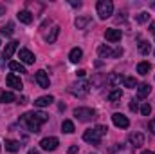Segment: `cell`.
Segmentation results:
<instances>
[{
  "mask_svg": "<svg viewBox=\"0 0 155 154\" xmlns=\"http://www.w3.org/2000/svg\"><path fill=\"white\" fill-rule=\"evenodd\" d=\"M49 120V116L45 114V113H41V111H33V113H25V114L22 116V123L31 131V132H40V125L41 123H45Z\"/></svg>",
  "mask_w": 155,
  "mask_h": 154,
  "instance_id": "1",
  "label": "cell"
},
{
  "mask_svg": "<svg viewBox=\"0 0 155 154\" xmlns=\"http://www.w3.org/2000/svg\"><path fill=\"white\" fill-rule=\"evenodd\" d=\"M107 127L105 125H97V127H94V129H88V131H85V134H83V140L85 142H88V143H94V145H97L99 142H101V138L107 134Z\"/></svg>",
  "mask_w": 155,
  "mask_h": 154,
  "instance_id": "2",
  "label": "cell"
},
{
  "mask_svg": "<svg viewBox=\"0 0 155 154\" xmlns=\"http://www.w3.org/2000/svg\"><path fill=\"white\" fill-rule=\"evenodd\" d=\"M96 9H97V15H99L101 20H107V18H110L114 15V4H112V0H99L97 5H96Z\"/></svg>",
  "mask_w": 155,
  "mask_h": 154,
  "instance_id": "3",
  "label": "cell"
},
{
  "mask_svg": "<svg viewBox=\"0 0 155 154\" xmlns=\"http://www.w3.org/2000/svg\"><path fill=\"white\" fill-rule=\"evenodd\" d=\"M74 116L78 121H92L96 118V111L90 107H78L74 109Z\"/></svg>",
  "mask_w": 155,
  "mask_h": 154,
  "instance_id": "4",
  "label": "cell"
},
{
  "mask_svg": "<svg viewBox=\"0 0 155 154\" xmlns=\"http://www.w3.org/2000/svg\"><path fill=\"white\" fill-rule=\"evenodd\" d=\"M88 91H90V83L85 80H78L76 83L71 85V93L74 96H85V94H88Z\"/></svg>",
  "mask_w": 155,
  "mask_h": 154,
  "instance_id": "5",
  "label": "cell"
},
{
  "mask_svg": "<svg viewBox=\"0 0 155 154\" xmlns=\"http://www.w3.org/2000/svg\"><path fill=\"white\" fill-rule=\"evenodd\" d=\"M97 54H99L101 58H117V56L123 54V49H121V47L112 49V47H108V45H99V47H97Z\"/></svg>",
  "mask_w": 155,
  "mask_h": 154,
  "instance_id": "6",
  "label": "cell"
},
{
  "mask_svg": "<svg viewBox=\"0 0 155 154\" xmlns=\"http://www.w3.org/2000/svg\"><path fill=\"white\" fill-rule=\"evenodd\" d=\"M58 145H60V140H58V138H54V136L43 138V140L40 142V147H41L43 151H56V149H58Z\"/></svg>",
  "mask_w": 155,
  "mask_h": 154,
  "instance_id": "7",
  "label": "cell"
},
{
  "mask_svg": "<svg viewBox=\"0 0 155 154\" xmlns=\"http://www.w3.org/2000/svg\"><path fill=\"white\" fill-rule=\"evenodd\" d=\"M105 38L108 40L110 44H116V42H121L123 33H121V29H114V27H110V29L105 31Z\"/></svg>",
  "mask_w": 155,
  "mask_h": 154,
  "instance_id": "8",
  "label": "cell"
},
{
  "mask_svg": "<svg viewBox=\"0 0 155 154\" xmlns=\"http://www.w3.org/2000/svg\"><path fill=\"white\" fill-rule=\"evenodd\" d=\"M112 121H114V125H116V127H119V129H126V127L130 125V120H128L124 114H121V113L112 114Z\"/></svg>",
  "mask_w": 155,
  "mask_h": 154,
  "instance_id": "9",
  "label": "cell"
},
{
  "mask_svg": "<svg viewBox=\"0 0 155 154\" xmlns=\"http://www.w3.org/2000/svg\"><path fill=\"white\" fill-rule=\"evenodd\" d=\"M35 80H36V83H38L41 89H47V87L51 85V82H49V76H47V73H45L43 69L36 71V75H35Z\"/></svg>",
  "mask_w": 155,
  "mask_h": 154,
  "instance_id": "10",
  "label": "cell"
},
{
  "mask_svg": "<svg viewBox=\"0 0 155 154\" xmlns=\"http://www.w3.org/2000/svg\"><path fill=\"white\" fill-rule=\"evenodd\" d=\"M5 82H7V85H9V87H13V89H16V91H22V87H24V83H22L20 76H16V75H13V73H9V75H7Z\"/></svg>",
  "mask_w": 155,
  "mask_h": 154,
  "instance_id": "11",
  "label": "cell"
},
{
  "mask_svg": "<svg viewBox=\"0 0 155 154\" xmlns=\"http://www.w3.org/2000/svg\"><path fill=\"white\" fill-rule=\"evenodd\" d=\"M18 56H20V62H24V64H35V54L29 51V49H20L18 51Z\"/></svg>",
  "mask_w": 155,
  "mask_h": 154,
  "instance_id": "12",
  "label": "cell"
},
{
  "mask_svg": "<svg viewBox=\"0 0 155 154\" xmlns=\"http://www.w3.org/2000/svg\"><path fill=\"white\" fill-rule=\"evenodd\" d=\"M130 143L137 149V147H141L143 143H144V134L143 132H132L130 134Z\"/></svg>",
  "mask_w": 155,
  "mask_h": 154,
  "instance_id": "13",
  "label": "cell"
},
{
  "mask_svg": "<svg viewBox=\"0 0 155 154\" xmlns=\"http://www.w3.org/2000/svg\"><path fill=\"white\" fill-rule=\"evenodd\" d=\"M18 20L22 22V24H31L33 22V13L31 11H27V9H22V11H18Z\"/></svg>",
  "mask_w": 155,
  "mask_h": 154,
  "instance_id": "14",
  "label": "cell"
},
{
  "mask_svg": "<svg viewBox=\"0 0 155 154\" xmlns=\"http://www.w3.org/2000/svg\"><path fill=\"white\" fill-rule=\"evenodd\" d=\"M88 24H92V16H78L76 20H74V26H76L78 29H85Z\"/></svg>",
  "mask_w": 155,
  "mask_h": 154,
  "instance_id": "15",
  "label": "cell"
},
{
  "mask_svg": "<svg viewBox=\"0 0 155 154\" xmlns=\"http://www.w3.org/2000/svg\"><path fill=\"white\" fill-rule=\"evenodd\" d=\"M54 102V98L52 96H40L35 100V107H47V105H51Z\"/></svg>",
  "mask_w": 155,
  "mask_h": 154,
  "instance_id": "16",
  "label": "cell"
},
{
  "mask_svg": "<svg viewBox=\"0 0 155 154\" xmlns=\"http://www.w3.org/2000/svg\"><path fill=\"white\" fill-rule=\"evenodd\" d=\"M20 142H16V140H5V151L7 152H18L20 151Z\"/></svg>",
  "mask_w": 155,
  "mask_h": 154,
  "instance_id": "17",
  "label": "cell"
},
{
  "mask_svg": "<svg viewBox=\"0 0 155 154\" xmlns=\"http://www.w3.org/2000/svg\"><path fill=\"white\" fill-rule=\"evenodd\" d=\"M81 56H83V51H81L79 47H74V49H71V53H69V60H71L72 64H78V62L81 60Z\"/></svg>",
  "mask_w": 155,
  "mask_h": 154,
  "instance_id": "18",
  "label": "cell"
},
{
  "mask_svg": "<svg viewBox=\"0 0 155 154\" xmlns=\"http://www.w3.org/2000/svg\"><path fill=\"white\" fill-rule=\"evenodd\" d=\"M16 49H18V42H9L5 45V49H4V58H11Z\"/></svg>",
  "mask_w": 155,
  "mask_h": 154,
  "instance_id": "19",
  "label": "cell"
},
{
  "mask_svg": "<svg viewBox=\"0 0 155 154\" xmlns=\"http://www.w3.org/2000/svg\"><path fill=\"white\" fill-rule=\"evenodd\" d=\"M137 93H139V98H146L152 93V85L150 83H141V85H137Z\"/></svg>",
  "mask_w": 155,
  "mask_h": 154,
  "instance_id": "20",
  "label": "cell"
},
{
  "mask_svg": "<svg viewBox=\"0 0 155 154\" xmlns=\"http://www.w3.org/2000/svg\"><path fill=\"white\" fill-rule=\"evenodd\" d=\"M76 129H74V123L71 121V120H63V123H61V132H65V134H72Z\"/></svg>",
  "mask_w": 155,
  "mask_h": 154,
  "instance_id": "21",
  "label": "cell"
},
{
  "mask_svg": "<svg viewBox=\"0 0 155 154\" xmlns=\"http://www.w3.org/2000/svg\"><path fill=\"white\" fill-rule=\"evenodd\" d=\"M58 35H60V27H58V26H54V27L51 29V33L45 37L47 44H54V42H56V38H58Z\"/></svg>",
  "mask_w": 155,
  "mask_h": 154,
  "instance_id": "22",
  "label": "cell"
},
{
  "mask_svg": "<svg viewBox=\"0 0 155 154\" xmlns=\"http://www.w3.org/2000/svg\"><path fill=\"white\" fill-rule=\"evenodd\" d=\"M0 102L2 103H11V102H15V94L11 91H2L0 93Z\"/></svg>",
  "mask_w": 155,
  "mask_h": 154,
  "instance_id": "23",
  "label": "cell"
},
{
  "mask_svg": "<svg viewBox=\"0 0 155 154\" xmlns=\"http://www.w3.org/2000/svg\"><path fill=\"white\" fill-rule=\"evenodd\" d=\"M150 51H152V44L146 42V40H141L139 42V53L141 54H150Z\"/></svg>",
  "mask_w": 155,
  "mask_h": 154,
  "instance_id": "24",
  "label": "cell"
},
{
  "mask_svg": "<svg viewBox=\"0 0 155 154\" xmlns=\"http://www.w3.org/2000/svg\"><path fill=\"white\" fill-rule=\"evenodd\" d=\"M9 69L15 71V73H20V75H22V73H27L25 67L22 65V62H9Z\"/></svg>",
  "mask_w": 155,
  "mask_h": 154,
  "instance_id": "25",
  "label": "cell"
},
{
  "mask_svg": "<svg viewBox=\"0 0 155 154\" xmlns=\"http://www.w3.org/2000/svg\"><path fill=\"white\" fill-rule=\"evenodd\" d=\"M121 80H123V76H119V75H116V73H112V75H108V78H107V83L112 85V87H116L117 83H121Z\"/></svg>",
  "mask_w": 155,
  "mask_h": 154,
  "instance_id": "26",
  "label": "cell"
},
{
  "mask_svg": "<svg viewBox=\"0 0 155 154\" xmlns=\"http://www.w3.org/2000/svg\"><path fill=\"white\" fill-rule=\"evenodd\" d=\"M137 73L143 75V76L148 75V73H150V64H148V62H141V64H137Z\"/></svg>",
  "mask_w": 155,
  "mask_h": 154,
  "instance_id": "27",
  "label": "cell"
},
{
  "mask_svg": "<svg viewBox=\"0 0 155 154\" xmlns=\"http://www.w3.org/2000/svg\"><path fill=\"white\" fill-rule=\"evenodd\" d=\"M121 96H123V91L116 87V89H112V91H110L108 100H110V102H117V100H121Z\"/></svg>",
  "mask_w": 155,
  "mask_h": 154,
  "instance_id": "28",
  "label": "cell"
},
{
  "mask_svg": "<svg viewBox=\"0 0 155 154\" xmlns=\"http://www.w3.org/2000/svg\"><path fill=\"white\" fill-rule=\"evenodd\" d=\"M123 83H124V87H128V89H135V87H137L135 78H132V76H123Z\"/></svg>",
  "mask_w": 155,
  "mask_h": 154,
  "instance_id": "29",
  "label": "cell"
},
{
  "mask_svg": "<svg viewBox=\"0 0 155 154\" xmlns=\"http://www.w3.org/2000/svg\"><path fill=\"white\" fill-rule=\"evenodd\" d=\"M135 20H137V24H144V22H148V20H150V13L143 11V13H139V15L135 16Z\"/></svg>",
  "mask_w": 155,
  "mask_h": 154,
  "instance_id": "30",
  "label": "cell"
},
{
  "mask_svg": "<svg viewBox=\"0 0 155 154\" xmlns=\"http://www.w3.org/2000/svg\"><path fill=\"white\" fill-rule=\"evenodd\" d=\"M139 111H141V114L148 116L150 113H152V107H150V103H146V102H143V103H141V107H139Z\"/></svg>",
  "mask_w": 155,
  "mask_h": 154,
  "instance_id": "31",
  "label": "cell"
},
{
  "mask_svg": "<svg viewBox=\"0 0 155 154\" xmlns=\"http://www.w3.org/2000/svg\"><path fill=\"white\" fill-rule=\"evenodd\" d=\"M128 107H130V111L137 113V111H139V100H135V98H134V100H130V105H128Z\"/></svg>",
  "mask_w": 155,
  "mask_h": 154,
  "instance_id": "32",
  "label": "cell"
},
{
  "mask_svg": "<svg viewBox=\"0 0 155 154\" xmlns=\"http://www.w3.org/2000/svg\"><path fill=\"white\" fill-rule=\"evenodd\" d=\"M2 33H4V35H7V37H9V35H13V24L9 22L7 26H4V27H2Z\"/></svg>",
  "mask_w": 155,
  "mask_h": 154,
  "instance_id": "33",
  "label": "cell"
},
{
  "mask_svg": "<svg viewBox=\"0 0 155 154\" xmlns=\"http://www.w3.org/2000/svg\"><path fill=\"white\" fill-rule=\"evenodd\" d=\"M148 129L152 131V134H155V118H153V120H150V123H148Z\"/></svg>",
  "mask_w": 155,
  "mask_h": 154,
  "instance_id": "34",
  "label": "cell"
},
{
  "mask_svg": "<svg viewBox=\"0 0 155 154\" xmlns=\"http://www.w3.org/2000/svg\"><path fill=\"white\" fill-rule=\"evenodd\" d=\"M79 149H78V145H72V147H69V154H76Z\"/></svg>",
  "mask_w": 155,
  "mask_h": 154,
  "instance_id": "35",
  "label": "cell"
},
{
  "mask_svg": "<svg viewBox=\"0 0 155 154\" xmlns=\"http://www.w3.org/2000/svg\"><path fill=\"white\" fill-rule=\"evenodd\" d=\"M71 5L72 7H81V2L79 0H71Z\"/></svg>",
  "mask_w": 155,
  "mask_h": 154,
  "instance_id": "36",
  "label": "cell"
},
{
  "mask_svg": "<svg viewBox=\"0 0 155 154\" xmlns=\"http://www.w3.org/2000/svg\"><path fill=\"white\" fill-rule=\"evenodd\" d=\"M76 75H78L79 78H81V76H85V75H87V71H83V69H79V71H78Z\"/></svg>",
  "mask_w": 155,
  "mask_h": 154,
  "instance_id": "37",
  "label": "cell"
},
{
  "mask_svg": "<svg viewBox=\"0 0 155 154\" xmlns=\"http://www.w3.org/2000/svg\"><path fill=\"white\" fill-rule=\"evenodd\" d=\"M150 31L155 35V22H152V24H150Z\"/></svg>",
  "mask_w": 155,
  "mask_h": 154,
  "instance_id": "38",
  "label": "cell"
},
{
  "mask_svg": "<svg viewBox=\"0 0 155 154\" xmlns=\"http://www.w3.org/2000/svg\"><path fill=\"white\" fill-rule=\"evenodd\" d=\"M2 15H5V7H4V5H0V16H2Z\"/></svg>",
  "mask_w": 155,
  "mask_h": 154,
  "instance_id": "39",
  "label": "cell"
},
{
  "mask_svg": "<svg viewBox=\"0 0 155 154\" xmlns=\"http://www.w3.org/2000/svg\"><path fill=\"white\" fill-rule=\"evenodd\" d=\"M27 154H40V152H38V151H35V149H31V151H29Z\"/></svg>",
  "mask_w": 155,
  "mask_h": 154,
  "instance_id": "40",
  "label": "cell"
},
{
  "mask_svg": "<svg viewBox=\"0 0 155 154\" xmlns=\"http://www.w3.org/2000/svg\"><path fill=\"white\" fill-rule=\"evenodd\" d=\"M143 154H155V151H144Z\"/></svg>",
  "mask_w": 155,
  "mask_h": 154,
  "instance_id": "41",
  "label": "cell"
}]
</instances>
